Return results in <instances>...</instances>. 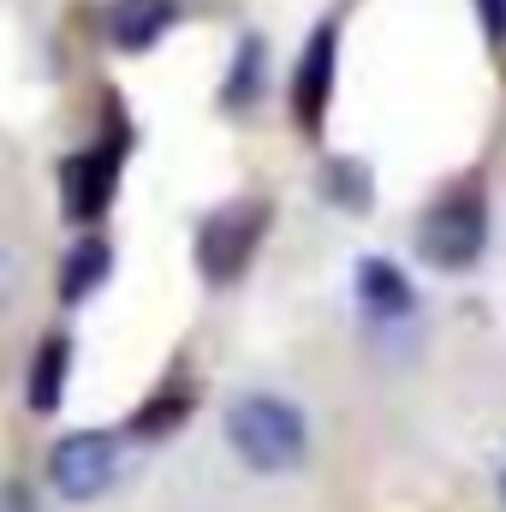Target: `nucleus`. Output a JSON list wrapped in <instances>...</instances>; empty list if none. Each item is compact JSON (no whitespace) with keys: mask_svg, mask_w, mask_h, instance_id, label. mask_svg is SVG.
Returning a JSON list of instances; mask_svg holds the SVG:
<instances>
[{"mask_svg":"<svg viewBox=\"0 0 506 512\" xmlns=\"http://www.w3.org/2000/svg\"><path fill=\"white\" fill-rule=\"evenodd\" d=\"M262 60H268L262 36H245L239 54H233V72H227V84H221V108H233V114L256 108V96H262Z\"/></svg>","mask_w":506,"mask_h":512,"instance_id":"11","label":"nucleus"},{"mask_svg":"<svg viewBox=\"0 0 506 512\" xmlns=\"http://www.w3.org/2000/svg\"><path fill=\"white\" fill-rule=\"evenodd\" d=\"M66 376H72V340H66V334H48V340L36 346V358H30L24 405H30L36 417L60 411V399H66Z\"/></svg>","mask_w":506,"mask_h":512,"instance_id":"8","label":"nucleus"},{"mask_svg":"<svg viewBox=\"0 0 506 512\" xmlns=\"http://www.w3.org/2000/svg\"><path fill=\"white\" fill-rule=\"evenodd\" d=\"M227 447L256 477H286L310 459V423L280 393H239L227 405Z\"/></svg>","mask_w":506,"mask_h":512,"instance_id":"1","label":"nucleus"},{"mask_svg":"<svg viewBox=\"0 0 506 512\" xmlns=\"http://www.w3.org/2000/svg\"><path fill=\"white\" fill-rule=\"evenodd\" d=\"M114 477H120V435L108 429H72L48 453V483L66 501H96L114 489Z\"/></svg>","mask_w":506,"mask_h":512,"instance_id":"2","label":"nucleus"},{"mask_svg":"<svg viewBox=\"0 0 506 512\" xmlns=\"http://www.w3.org/2000/svg\"><path fill=\"white\" fill-rule=\"evenodd\" d=\"M108 268H114V251H108V239H78L66 262H60V304H84L102 280H108Z\"/></svg>","mask_w":506,"mask_h":512,"instance_id":"10","label":"nucleus"},{"mask_svg":"<svg viewBox=\"0 0 506 512\" xmlns=\"http://www.w3.org/2000/svg\"><path fill=\"white\" fill-rule=\"evenodd\" d=\"M191 417V393L185 387H161L137 417H131V435H143V441H155V435H167V429H179Z\"/></svg>","mask_w":506,"mask_h":512,"instance_id":"12","label":"nucleus"},{"mask_svg":"<svg viewBox=\"0 0 506 512\" xmlns=\"http://www.w3.org/2000/svg\"><path fill=\"white\" fill-rule=\"evenodd\" d=\"M358 304H364L376 322H399V316H411L417 292H411V280H405L387 256H364V262H358Z\"/></svg>","mask_w":506,"mask_h":512,"instance_id":"9","label":"nucleus"},{"mask_svg":"<svg viewBox=\"0 0 506 512\" xmlns=\"http://www.w3.org/2000/svg\"><path fill=\"white\" fill-rule=\"evenodd\" d=\"M328 191H334L346 209H370V173H364L352 155H334V167H328Z\"/></svg>","mask_w":506,"mask_h":512,"instance_id":"13","label":"nucleus"},{"mask_svg":"<svg viewBox=\"0 0 506 512\" xmlns=\"http://www.w3.org/2000/svg\"><path fill=\"white\" fill-rule=\"evenodd\" d=\"M477 18H483L489 48H506V0H477Z\"/></svg>","mask_w":506,"mask_h":512,"instance_id":"14","label":"nucleus"},{"mask_svg":"<svg viewBox=\"0 0 506 512\" xmlns=\"http://www.w3.org/2000/svg\"><path fill=\"white\" fill-rule=\"evenodd\" d=\"M501 501H506V471H501Z\"/></svg>","mask_w":506,"mask_h":512,"instance_id":"16","label":"nucleus"},{"mask_svg":"<svg viewBox=\"0 0 506 512\" xmlns=\"http://www.w3.org/2000/svg\"><path fill=\"white\" fill-rule=\"evenodd\" d=\"M417 245H423V256H429L435 268H471V262L483 256V245H489V209H483V197H477V191L441 197V203L423 215Z\"/></svg>","mask_w":506,"mask_h":512,"instance_id":"5","label":"nucleus"},{"mask_svg":"<svg viewBox=\"0 0 506 512\" xmlns=\"http://www.w3.org/2000/svg\"><path fill=\"white\" fill-rule=\"evenodd\" d=\"M120 167H126V131L114 126L96 149H78L66 155L60 167V203H66V221H102L108 203H114V185H120Z\"/></svg>","mask_w":506,"mask_h":512,"instance_id":"4","label":"nucleus"},{"mask_svg":"<svg viewBox=\"0 0 506 512\" xmlns=\"http://www.w3.org/2000/svg\"><path fill=\"white\" fill-rule=\"evenodd\" d=\"M262 233H268V203H227V209H215L197 227V268H203V280H215V286L239 280L251 268Z\"/></svg>","mask_w":506,"mask_h":512,"instance_id":"3","label":"nucleus"},{"mask_svg":"<svg viewBox=\"0 0 506 512\" xmlns=\"http://www.w3.org/2000/svg\"><path fill=\"white\" fill-rule=\"evenodd\" d=\"M179 12H185L179 0H108L102 6V30H108V42L120 54H143L179 24Z\"/></svg>","mask_w":506,"mask_h":512,"instance_id":"7","label":"nucleus"},{"mask_svg":"<svg viewBox=\"0 0 506 512\" xmlns=\"http://www.w3.org/2000/svg\"><path fill=\"white\" fill-rule=\"evenodd\" d=\"M0 512H36V501H30V489L6 483V489H0Z\"/></svg>","mask_w":506,"mask_h":512,"instance_id":"15","label":"nucleus"},{"mask_svg":"<svg viewBox=\"0 0 506 512\" xmlns=\"http://www.w3.org/2000/svg\"><path fill=\"white\" fill-rule=\"evenodd\" d=\"M334 78H340V18H322L298 54V72H292V120L304 137H316L328 120V102H334Z\"/></svg>","mask_w":506,"mask_h":512,"instance_id":"6","label":"nucleus"}]
</instances>
